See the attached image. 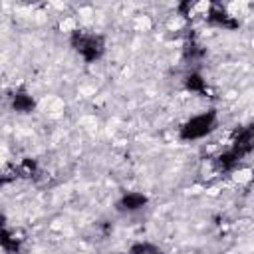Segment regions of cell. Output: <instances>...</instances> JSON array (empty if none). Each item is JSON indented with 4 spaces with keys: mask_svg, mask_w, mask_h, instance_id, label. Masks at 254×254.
Returning <instances> with one entry per match:
<instances>
[{
    "mask_svg": "<svg viewBox=\"0 0 254 254\" xmlns=\"http://www.w3.org/2000/svg\"><path fill=\"white\" fill-rule=\"evenodd\" d=\"M10 105L18 113H34L36 111V99L32 97V93L26 87H18L10 95Z\"/></svg>",
    "mask_w": 254,
    "mask_h": 254,
    "instance_id": "cell-6",
    "label": "cell"
},
{
    "mask_svg": "<svg viewBox=\"0 0 254 254\" xmlns=\"http://www.w3.org/2000/svg\"><path fill=\"white\" fill-rule=\"evenodd\" d=\"M69 46L75 54L83 58V62L93 64L97 62L105 52V38L101 34H89L83 30H73L69 36Z\"/></svg>",
    "mask_w": 254,
    "mask_h": 254,
    "instance_id": "cell-1",
    "label": "cell"
},
{
    "mask_svg": "<svg viewBox=\"0 0 254 254\" xmlns=\"http://www.w3.org/2000/svg\"><path fill=\"white\" fill-rule=\"evenodd\" d=\"M206 22L210 26H216V28H224V30H236L240 26V22L218 2H212L208 6V12H206Z\"/></svg>",
    "mask_w": 254,
    "mask_h": 254,
    "instance_id": "cell-3",
    "label": "cell"
},
{
    "mask_svg": "<svg viewBox=\"0 0 254 254\" xmlns=\"http://www.w3.org/2000/svg\"><path fill=\"white\" fill-rule=\"evenodd\" d=\"M185 89L190 91V93H196L200 97H206L208 95V85H206V79L198 73V71H189L185 75Z\"/></svg>",
    "mask_w": 254,
    "mask_h": 254,
    "instance_id": "cell-8",
    "label": "cell"
},
{
    "mask_svg": "<svg viewBox=\"0 0 254 254\" xmlns=\"http://www.w3.org/2000/svg\"><path fill=\"white\" fill-rule=\"evenodd\" d=\"M230 149H232L240 159H244L246 155H250L252 149H254V125H244V127L236 129Z\"/></svg>",
    "mask_w": 254,
    "mask_h": 254,
    "instance_id": "cell-4",
    "label": "cell"
},
{
    "mask_svg": "<svg viewBox=\"0 0 254 254\" xmlns=\"http://www.w3.org/2000/svg\"><path fill=\"white\" fill-rule=\"evenodd\" d=\"M129 254H165V252L151 242H135L129 248Z\"/></svg>",
    "mask_w": 254,
    "mask_h": 254,
    "instance_id": "cell-12",
    "label": "cell"
},
{
    "mask_svg": "<svg viewBox=\"0 0 254 254\" xmlns=\"http://www.w3.org/2000/svg\"><path fill=\"white\" fill-rule=\"evenodd\" d=\"M214 127H216V111L208 109V111L198 113V115L190 117L189 121H185L179 127V139L181 141H196V139L206 137Z\"/></svg>",
    "mask_w": 254,
    "mask_h": 254,
    "instance_id": "cell-2",
    "label": "cell"
},
{
    "mask_svg": "<svg viewBox=\"0 0 254 254\" xmlns=\"http://www.w3.org/2000/svg\"><path fill=\"white\" fill-rule=\"evenodd\" d=\"M189 10H190V2H181V4H179V12H181L183 16H189Z\"/></svg>",
    "mask_w": 254,
    "mask_h": 254,
    "instance_id": "cell-14",
    "label": "cell"
},
{
    "mask_svg": "<svg viewBox=\"0 0 254 254\" xmlns=\"http://www.w3.org/2000/svg\"><path fill=\"white\" fill-rule=\"evenodd\" d=\"M240 157L232 151V149H228V151H224V153H220L216 159H214V169L218 171V173H232L238 165H240Z\"/></svg>",
    "mask_w": 254,
    "mask_h": 254,
    "instance_id": "cell-9",
    "label": "cell"
},
{
    "mask_svg": "<svg viewBox=\"0 0 254 254\" xmlns=\"http://www.w3.org/2000/svg\"><path fill=\"white\" fill-rule=\"evenodd\" d=\"M16 173H18V179H32V177H36V173H38V163H36V159H30V157L22 159V161L16 165Z\"/></svg>",
    "mask_w": 254,
    "mask_h": 254,
    "instance_id": "cell-11",
    "label": "cell"
},
{
    "mask_svg": "<svg viewBox=\"0 0 254 254\" xmlns=\"http://www.w3.org/2000/svg\"><path fill=\"white\" fill-rule=\"evenodd\" d=\"M147 202H149V198L143 192L131 190V192L121 194V198L117 200V210L119 212H135V210H141Z\"/></svg>",
    "mask_w": 254,
    "mask_h": 254,
    "instance_id": "cell-7",
    "label": "cell"
},
{
    "mask_svg": "<svg viewBox=\"0 0 254 254\" xmlns=\"http://www.w3.org/2000/svg\"><path fill=\"white\" fill-rule=\"evenodd\" d=\"M204 48L190 36L187 42H185V48H183V58H185V62H189V64H198L202 58H204Z\"/></svg>",
    "mask_w": 254,
    "mask_h": 254,
    "instance_id": "cell-10",
    "label": "cell"
},
{
    "mask_svg": "<svg viewBox=\"0 0 254 254\" xmlns=\"http://www.w3.org/2000/svg\"><path fill=\"white\" fill-rule=\"evenodd\" d=\"M14 181H18L16 165H10V167H6L4 171H0V189H4L6 185H12Z\"/></svg>",
    "mask_w": 254,
    "mask_h": 254,
    "instance_id": "cell-13",
    "label": "cell"
},
{
    "mask_svg": "<svg viewBox=\"0 0 254 254\" xmlns=\"http://www.w3.org/2000/svg\"><path fill=\"white\" fill-rule=\"evenodd\" d=\"M0 248L6 254H20V250H22V240L16 238V234L6 226L4 214H0Z\"/></svg>",
    "mask_w": 254,
    "mask_h": 254,
    "instance_id": "cell-5",
    "label": "cell"
}]
</instances>
